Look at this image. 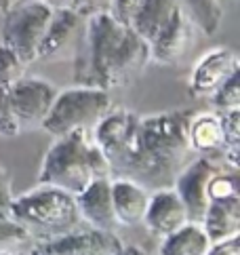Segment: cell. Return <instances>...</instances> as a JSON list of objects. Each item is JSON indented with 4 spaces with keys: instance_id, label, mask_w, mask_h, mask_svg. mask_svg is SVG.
Masks as SVG:
<instances>
[{
    "instance_id": "cell-6",
    "label": "cell",
    "mask_w": 240,
    "mask_h": 255,
    "mask_svg": "<svg viewBox=\"0 0 240 255\" xmlns=\"http://www.w3.org/2000/svg\"><path fill=\"white\" fill-rule=\"evenodd\" d=\"M2 19V44L13 49L23 63H34L38 59V49L49 28L53 11L38 0H19L11 11H6Z\"/></svg>"
},
{
    "instance_id": "cell-11",
    "label": "cell",
    "mask_w": 240,
    "mask_h": 255,
    "mask_svg": "<svg viewBox=\"0 0 240 255\" xmlns=\"http://www.w3.org/2000/svg\"><path fill=\"white\" fill-rule=\"evenodd\" d=\"M122 247L118 234L101 232L93 228H80L61 239L34 245V251L47 255H116Z\"/></svg>"
},
{
    "instance_id": "cell-22",
    "label": "cell",
    "mask_w": 240,
    "mask_h": 255,
    "mask_svg": "<svg viewBox=\"0 0 240 255\" xmlns=\"http://www.w3.org/2000/svg\"><path fill=\"white\" fill-rule=\"evenodd\" d=\"M27 243H30V236L25 234L23 228L8 215V211L0 209V253L23 251L21 247Z\"/></svg>"
},
{
    "instance_id": "cell-21",
    "label": "cell",
    "mask_w": 240,
    "mask_h": 255,
    "mask_svg": "<svg viewBox=\"0 0 240 255\" xmlns=\"http://www.w3.org/2000/svg\"><path fill=\"white\" fill-rule=\"evenodd\" d=\"M217 114L221 121V133H224V148H221L219 156L224 158V165L236 171L240 158V110H228Z\"/></svg>"
},
{
    "instance_id": "cell-31",
    "label": "cell",
    "mask_w": 240,
    "mask_h": 255,
    "mask_svg": "<svg viewBox=\"0 0 240 255\" xmlns=\"http://www.w3.org/2000/svg\"><path fill=\"white\" fill-rule=\"evenodd\" d=\"M44 6H49L51 11H61V8H72L74 0H38Z\"/></svg>"
},
{
    "instance_id": "cell-30",
    "label": "cell",
    "mask_w": 240,
    "mask_h": 255,
    "mask_svg": "<svg viewBox=\"0 0 240 255\" xmlns=\"http://www.w3.org/2000/svg\"><path fill=\"white\" fill-rule=\"evenodd\" d=\"M13 188H11V175L8 171L0 165V209H8V205L13 203Z\"/></svg>"
},
{
    "instance_id": "cell-18",
    "label": "cell",
    "mask_w": 240,
    "mask_h": 255,
    "mask_svg": "<svg viewBox=\"0 0 240 255\" xmlns=\"http://www.w3.org/2000/svg\"><path fill=\"white\" fill-rule=\"evenodd\" d=\"M188 141L194 154L205 158L217 156L224 148V133H221V121L215 112L192 114L188 123Z\"/></svg>"
},
{
    "instance_id": "cell-23",
    "label": "cell",
    "mask_w": 240,
    "mask_h": 255,
    "mask_svg": "<svg viewBox=\"0 0 240 255\" xmlns=\"http://www.w3.org/2000/svg\"><path fill=\"white\" fill-rule=\"evenodd\" d=\"M27 63L17 55L13 49L0 42V89H11L25 76Z\"/></svg>"
},
{
    "instance_id": "cell-1",
    "label": "cell",
    "mask_w": 240,
    "mask_h": 255,
    "mask_svg": "<svg viewBox=\"0 0 240 255\" xmlns=\"http://www.w3.org/2000/svg\"><path fill=\"white\" fill-rule=\"evenodd\" d=\"M194 112L173 110L139 116L112 108L91 137L110 165V179H128L147 192L173 188L192 158L188 123Z\"/></svg>"
},
{
    "instance_id": "cell-33",
    "label": "cell",
    "mask_w": 240,
    "mask_h": 255,
    "mask_svg": "<svg viewBox=\"0 0 240 255\" xmlns=\"http://www.w3.org/2000/svg\"><path fill=\"white\" fill-rule=\"evenodd\" d=\"M19 2V0H0V13H6V11H11V8Z\"/></svg>"
},
{
    "instance_id": "cell-17",
    "label": "cell",
    "mask_w": 240,
    "mask_h": 255,
    "mask_svg": "<svg viewBox=\"0 0 240 255\" xmlns=\"http://www.w3.org/2000/svg\"><path fill=\"white\" fill-rule=\"evenodd\" d=\"M177 8H179L177 0H139V6H137L128 28L143 42L152 44V40L169 23V19Z\"/></svg>"
},
{
    "instance_id": "cell-3",
    "label": "cell",
    "mask_w": 240,
    "mask_h": 255,
    "mask_svg": "<svg viewBox=\"0 0 240 255\" xmlns=\"http://www.w3.org/2000/svg\"><path fill=\"white\" fill-rule=\"evenodd\" d=\"M95 179H110V165L89 131H72L57 137L47 150L38 173V186H51L72 196Z\"/></svg>"
},
{
    "instance_id": "cell-4",
    "label": "cell",
    "mask_w": 240,
    "mask_h": 255,
    "mask_svg": "<svg viewBox=\"0 0 240 255\" xmlns=\"http://www.w3.org/2000/svg\"><path fill=\"white\" fill-rule=\"evenodd\" d=\"M8 215L19 224L30 241L49 243L82 228L76 198L51 186H36L30 192L13 198Z\"/></svg>"
},
{
    "instance_id": "cell-24",
    "label": "cell",
    "mask_w": 240,
    "mask_h": 255,
    "mask_svg": "<svg viewBox=\"0 0 240 255\" xmlns=\"http://www.w3.org/2000/svg\"><path fill=\"white\" fill-rule=\"evenodd\" d=\"M209 203H217V200H230L238 198V179L234 173L217 171L213 177L209 179Z\"/></svg>"
},
{
    "instance_id": "cell-20",
    "label": "cell",
    "mask_w": 240,
    "mask_h": 255,
    "mask_svg": "<svg viewBox=\"0 0 240 255\" xmlns=\"http://www.w3.org/2000/svg\"><path fill=\"white\" fill-rule=\"evenodd\" d=\"M177 2L190 15L194 25L205 34H215L224 21V6L219 0H177Z\"/></svg>"
},
{
    "instance_id": "cell-2",
    "label": "cell",
    "mask_w": 240,
    "mask_h": 255,
    "mask_svg": "<svg viewBox=\"0 0 240 255\" xmlns=\"http://www.w3.org/2000/svg\"><path fill=\"white\" fill-rule=\"evenodd\" d=\"M150 63V44L110 13L87 19L74 51V85L108 91L128 83Z\"/></svg>"
},
{
    "instance_id": "cell-29",
    "label": "cell",
    "mask_w": 240,
    "mask_h": 255,
    "mask_svg": "<svg viewBox=\"0 0 240 255\" xmlns=\"http://www.w3.org/2000/svg\"><path fill=\"white\" fill-rule=\"evenodd\" d=\"M205 255H240V236L221 243H211V247Z\"/></svg>"
},
{
    "instance_id": "cell-28",
    "label": "cell",
    "mask_w": 240,
    "mask_h": 255,
    "mask_svg": "<svg viewBox=\"0 0 240 255\" xmlns=\"http://www.w3.org/2000/svg\"><path fill=\"white\" fill-rule=\"evenodd\" d=\"M139 6V0H112V6H110V15L114 17L118 23L128 25L133 19V15Z\"/></svg>"
},
{
    "instance_id": "cell-35",
    "label": "cell",
    "mask_w": 240,
    "mask_h": 255,
    "mask_svg": "<svg viewBox=\"0 0 240 255\" xmlns=\"http://www.w3.org/2000/svg\"><path fill=\"white\" fill-rule=\"evenodd\" d=\"M27 255H47V253H38V251H34V249H30V251H27Z\"/></svg>"
},
{
    "instance_id": "cell-27",
    "label": "cell",
    "mask_w": 240,
    "mask_h": 255,
    "mask_svg": "<svg viewBox=\"0 0 240 255\" xmlns=\"http://www.w3.org/2000/svg\"><path fill=\"white\" fill-rule=\"evenodd\" d=\"M110 6H112V0H74L72 11H76L85 19H91L95 15L110 13Z\"/></svg>"
},
{
    "instance_id": "cell-16",
    "label": "cell",
    "mask_w": 240,
    "mask_h": 255,
    "mask_svg": "<svg viewBox=\"0 0 240 255\" xmlns=\"http://www.w3.org/2000/svg\"><path fill=\"white\" fill-rule=\"evenodd\" d=\"M200 226L211 243H221L240 236V196L209 203Z\"/></svg>"
},
{
    "instance_id": "cell-26",
    "label": "cell",
    "mask_w": 240,
    "mask_h": 255,
    "mask_svg": "<svg viewBox=\"0 0 240 255\" xmlns=\"http://www.w3.org/2000/svg\"><path fill=\"white\" fill-rule=\"evenodd\" d=\"M21 133L19 125H17L11 104H8L6 89H0V137H17Z\"/></svg>"
},
{
    "instance_id": "cell-14",
    "label": "cell",
    "mask_w": 240,
    "mask_h": 255,
    "mask_svg": "<svg viewBox=\"0 0 240 255\" xmlns=\"http://www.w3.org/2000/svg\"><path fill=\"white\" fill-rule=\"evenodd\" d=\"M141 224L154 236L167 239L169 234L177 232L179 228H183L190 222L186 207L179 200L177 192L173 188H167V190H156V192L150 194V203H147Z\"/></svg>"
},
{
    "instance_id": "cell-34",
    "label": "cell",
    "mask_w": 240,
    "mask_h": 255,
    "mask_svg": "<svg viewBox=\"0 0 240 255\" xmlns=\"http://www.w3.org/2000/svg\"><path fill=\"white\" fill-rule=\"evenodd\" d=\"M0 255H27V251H11V253H0Z\"/></svg>"
},
{
    "instance_id": "cell-19",
    "label": "cell",
    "mask_w": 240,
    "mask_h": 255,
    "mask_svg": "<svg viewBox=\"0 0 240 255\" xmlns=\"http://www.w3.org/2000/svg\"><path fill=\"white\" fill-rule=\"evenodd\" d=\"M211 247L200 224H186L160 243V255H205Z\"/></svg>"
},
{
    "instance_id": "cell-9",
    "label": "cell",
    "mask_w": 240,
    "mask_h": 255,
    "mask_svg": "<svg viewBox=\"0 0 240 255\" xmlns=\"http://www.w3.org/2000/svg\"><path fill=\"white\" fill-rule=\"evenodd\" d=\"M238 70L240 59L236 53L228 47H215L196 61L188 80V89L194 97H213Z\"/></svg>"
},
{
    "instance_id": "cell-25",
    "label": "cell",
    "mask_w": 240,
    "mask_h": 255,
    "mask_svg": "<svg viewBox=\"0 0 240 255\" xmlns=\"http://www.w3.org/2000/svg\"><path fill=\"white\" fill-rule=\"evenodd\" d=\"M213 104L219 112L240 110V70L232 78H228L224 87L213 95Z\"/></svg>"
},
{
    "instance_id": "cell-15",
    "label": "cell",
    "mask_w": 240,
    "mask_h": 255,
    "mask_svg": "<svg viewBox=\"0 0 240 255\" xmlns=\"http://www.w3.org/2000/svg\"><path fill=\"white\" fill-rule=\"evenodd\" d=\"M147 203L150 192L139 184L128 179H112V205L120 228L139 226L143 222Z\"/></svg>"
},
{
    "instance_id": "cell-12",
    "label": "cell",
    "mask_w": 240,
    "mask_h": 255,
    "mask_svg": "<svg viewBox=\"0 0 240 255\" xmlns=\"http://www.w3.org/2000/svg\"><path fill=\"white\" fill-rule=\"evenodd\" d=\"M85 23H87L85 17H80L72 8L53 11L49 28L44 32V38L38 49V59L55 61V59L68 57L72 51H76L80 34L85 30Z\"/></svg>"
},
{
    "instance_id": "cell-8",
    "label": "cell",
    "mask_w": 240,
    "mask_h": 255,
    "mask_svg": "<svg viewBox=\"0 0 240 255\" xmlns=\"http://www.w3.org/2000/svg\"><path fill=\"white\" fill-rule=\"evenodd\" d=\"M219 169L213 158L198 156L183 169L173 184V190L177 192L179 200L186 207L188 222L190 224H202L205 213L209 209V179L215 175Z\"/></svg>"
},
{
    "instance_id": "cell-13",
    "label": "cell",
    "mask_w": 240,
    "mask_h": 255,
    "mask_svg": "<svg viewBox=\"0 0 240 255\" xmlns=\"http://www.w3.org/2000/svg\"><path fill=\"white\" fill-rule=\"evenodd\" d=\"M76 198L78 213L89 228L118 234L120 224L112 205V179H95Z\"/></svg>"
},
{
    "instance_id": "cell-7",
    "label": "cell",
    "mask_w": 240,
    "mask_h": 255,
    "mask_svg": "<svg viewBox=\"0 0 240 255\" xmlns=\"http://www.w3.org/2000/svg\"><path fill=\"white\" fill-rule=\"evenodd\" d=\"M6 93L15 121L19 125V129L25 131L42 127L59 89L49 80L23 76L17 85L6 89Z\"/></svg>"
},
{
    "instance_id": "cell-32",
    "label": "cell",
    "mask_w": 240,
    "mask_h": 255,
    "mask_svg": "<svg viewBox=\"0 0 240 255\" xmlns=\"http://www.w3.org/2000/svg\"><path fill=\"white\" fill-rule=\"evenodd\" d=\"M116 255H147V251H143L141 247H137V245H122Z\"/></svg>"
},
{
    "instance_id": "cell-5",
    "label": "cell",
    "mask_w": 240,
    "mask_h": 255,
    "mask_svg": "<svg viewBox=\"0 0 240 255\" xmlns=\"http://www.w3.org/2000/svg\"><path fill=\"white\" fill-rule=\"evenodd\" d=\"M112 108V97L108 91L72 87L57 93L40 129L55 139L78 129L93 133V129L110 114Z\"/></svg>"
},
{
    "instance_id": "cell-10",
    "label": "cell",
    "mask_w": 240,
    "mask_h": 255,
    "mask_svg": "<svg viewBox=\"0 0 240 255\" xmlns=\"http://www.w3.org/2000/svg\"><path fill=\"white\" fill-rule=\"evenodd\" d=\"M196 25L190 19V15L179 6L173 13L169 23L160 30L150 44V61L158 66H175L190 53L196 42Z\"/></svg>"
}]
</instances>
